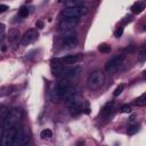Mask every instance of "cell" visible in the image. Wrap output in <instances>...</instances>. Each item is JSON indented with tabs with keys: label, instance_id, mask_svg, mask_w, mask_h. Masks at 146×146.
I'll return each instance as SVG.
<instances>
[{
	"label": "cell",
	"instance_id": "20",
	"mask_svg": "<svg viewBox=\"0 0 146 146\" xmlns=\"http://www.w3.org/2000/svg\"><path fill=\"white\" fill-rule=\"evenodd\" d=\"M18 15H19L21 17H27V15H29V9H27L26 7H22V8L19 9V11H18Z\"/></svg>",
	"mask_w": 146,
	"mask_h": 146
},
{
	"label": "cell",
	"instance_id": "13",
	"mask_svg": "<svg viewBox=\"0 0 146 146\" xmlns=\"http://www.w3.org/2000/svg\"><path fill=\"white\" fill-rule=\"evenodd\" d=\"M113 108H114V103L113 102L106 103L105 106L102 110V113H100L102 114V117L103 119H108L112 115V113H113Z\"/></svg>",
	"mask_w": 146,
	"mask_h": 146
},
{
	"label": "cell",
	"instance_id": "15",
	"mask_svg": "<svg viewBox=\"0 0 146 146\" xmlns=\"http://www.w3.org/2000/svg\"><path fill=\"white\" fill-rule=\"evenodd\" d=\"M144 9H145V3H144L143 1H137V2H135V3L132 5V7H131V11H132L133 14H140Z\"/></svg>",
	"mask_w": 146,
	"mask_h": 146
},
{
	"label": "cell",
	"instance_id": "24",
	"mask_svg": "<svg viewBox=\"0 0 146 146\" xmlns=\"http://www.w3.org/2000/svg\"><path fill=\"white\" fill-rule=\"evenodd\" d=\"M131 112V107H130V105H123V106H121V113H130Z\"/></svg>",
	"mask_w": 146,
	"mask_h": 146
},
{
	"label": "cell",
	"instance_id": "10",
	"mask_svg": "<svg viewBox=\"0 0 146 146\" xmlns=\"http://www.w3.org/2000/svg\"><path fill=\"white\" fill-rule=\"evenodd\" d=\"M68 110H70V113H71L72 115H78V114L82 113V112H83V102L78 100V99H75V97H74L73 99L70 100Z\"/></svg>",
	"mask_w": 146,
	"mask_h": 146
},
{
	"label": "cell",
	"instance_id": "25",
	"mask_svg": "<svg viewBox=\"0 0 146 146\" xmlns=\"http://www.w3.org/2000/svg\"><path fill=\"white\" fill-rule=\"evenodd\" d=\"M3 130H5V128H3V120L0 117V143H1V139H2Z\"/></svg>",
	"mask_w": 146,
	"mask_h": 146
},
{
	"label": "cell",
	"instance_id": "29",
	"mask_svg": "<svg viewBox=\"0 0 146 146\" xmlns=\"http://www.w3.org/2000/svg\"><path fill=\"white\" fill-rule=\"evenodd\" d=\"M35 26H36L38 29H43V22H42V21H38L36 24H35Z\"/></svg>",
	"mask_w": 146,
	"mask_h": 146
},
{
	"label": "cell",
	"instance_id": "22",
	"mask_svg": "<svg viewBox=\"0 0 146 146\" xmlns=\"http://www.w3.org/2000/svg\"><path fill=\"white\" fill-rule=\"evenodd\" d=\"M123 89H124V84H119V86L116 87V89L114 90L113 95H114V96H119V95L123 91Z\"/></svg>",
	"mask_w": 146,
	"mask_h": 146
},
{
	"label": "cell",
	"instance_id": "27",
	"mask_svg": "<svg viewBox=\"0 0 146 146\" xmlns=\"http://www.w3.org/2000/svg\"><path fill=\"white\" fill-rule=\"evenodd\" d=\"M122 33H123V27H119V29L115 31V36H116V38H120V36L122 35Z\"/></svg>",
	"mask_w": 146,
	"mask_h": 146
},
{
	"label": "cell",
	"instance_id": "3",
	"mask_svg": "<svg viewBox=\"0 0 146 146\" xmlns=\"http://www.w3.org/2000/svg\"><path fill=\"white\" fill-rule=\"evenodd\" d=\"M23 119V112L19 108H13L8 112L7 116L3 120V128H15Z\"/></svg>",
	"mask_w": 146,
	"mask_h": 146
},
{
	"label": "cell",
	"instance_id": "19",
	"mask_svg": "<svg viewBox=\"0 0 146 146\" xmlns=\"http://www.w3.org/2000/svg\"><path fill=\"white\" fill-rule=\"evenodd\" d=\"M98 50L100 51V52H110L111 51V46L110 44H106V43H103V44H100L99 47H98Z\"/></svg>",
	"mask_w": 146,
	"mask_h": 146
},
{
	"label": "cell",
	"instance_id": "31",
	"mask_svg": "<svg viewBox=\"0 0 146 146\" xmlns=\"http://www.w3.org/2000/svg\"><path fill=\"white\" fill-rule=\"evenodd\" d=\"M5 31V25L2 23H0V33H2Z\"/></svg>",
	"mask_w": 146,
	"mask_h": 146
},
{
	"label": "cell",
	"instance_id": "7",
	"mask_svg": "<svg viewBox=\"0 0 146 146\" xmlns=\"http://www.w3.org/2000/svg\"><path fill=\"white\" fill-rule=\"evenodd\" d=\"M87 13V8L83 6H74V7H66L63 13L62 16L63 17H73V18H80L81 16H83Z\"/></svg>",
	"mask_w": 146,
	"mask_h": 146
},
{
	"label": "cell",
	"instance_id": "6",
	"mask_svg": "<svg viewBox=\"0 0 146 146\" xmlns=\"http://www.w3.org/2000/svg\"><path fill=\"white\" fill-rule=\"evenodd\" d=\"M124 60H125V55H116V56L112 57L105 64V71L107 73H114L116 70H119L121 67V65L124 63Z\"/></svg>",
	"mask_w": 146,
	"mask_h": 146
},
{
	"label": "cell",
	"instance_id": "12",
	"mask_svg": "<svg viewBox=\"0 0 146 146\" xmlns=\"http://www.w3.org/2000/svg\"><path fill=\"white\" fill-rule=\"evenodd\" d=\"M79 23V18H73V17H63L60 21V27L64 31L73 30Z\"/></svg>",
	"mask_w": 146,
	"mask_h": 146
},
{
	"label": "cell",
	"instance_id": "30",
	"mask_svg": "<svg viewBox=\"0 0 146 146\" xmlns=\"http://www.w3.org/2000/svg\"><path fill=\"white\" fill-rule=\"evenodd\" d=\"M129 23V22H131V16H128V17H125V19L123 21V23Z\"/></svg>",
	"mask_w": 146,
	"mask_h": 146
},
{
	"label": "cell",
	"instance_id": "16",
	"mask_svg": "<svg viewBox=\"0 0 146 146\" xmlns=\"http://www.w3.org/2000/svg\"><path fill=\"white\" fill-rule=\"evenodd\" d=\"M136 105L137 106H145L146 105V92H144L141 96H139L136 99Z\"/></svg>",
	"mask_w": 146,
	"mask_h": 146
},
{
	"label": "cell",
	"instance_id": "9",
	"mask_svg": "<svg viewBox=\"0 0 146 146\" xmlns=\"http://www.w3.org/2000/svg\"><path fill=\"white\" fill-rule=\"evenodd\" d=\"M39 36V33H38V30L36 29H29L27 31H25V33L23 34L22 36V42L24 46H27V44H31L33 43Z\"/></svg>",
	"mask_w": 146,
	"mask_h": 146
},
{
	"label": "cell",
	"instance_id": "11",
	"mask_svg": "<svg viewBox=\"0 0 146 146\" xmlns=\"http://www.w3.org/2000/svg\"><path fill=\"white\" fill-rule=\"evenodd\" d=\"M15 128H7L3 130L2 139H1V144L3 146L13 145V140H14V136H15Z\"/></svg>",
	"mask_w": 146,
	"mask_h": 146
},
{
	"label": "cell",
	"instance_id": "21",
	"mask_svg": "<svg viewBox=\"0 0 146 146\" xmlns=\"http://www.w3.org/2000/svg\"><path fill=\"white\" fill-rule=\"evenodd\" d=\"M145 57H146V49H145V47H143L141 50H140V54H139V62L144 63L145 62Z\"/></svg>",
	"mask_w": 146,
	"mask_h": 146
},
{
	"label": "cell",
	"instance_id": "14",
	"mask_svg": "<svg viewBox=\"0 0 146 146\" xmlns=\"http://www.w3.org/2000/svg\"><path fill=\"white\" fill-rule=\"evenodd\" d=\"M19 31L17 29H11L9 31V34H8V38H9V41L13 42V43H16L18 40H19Z\"/></svg>",
	"mask_w": 146,
	"mask_h": 146
},
{
	"label": "cell",
	"instance_id": "17",
	"mask_svg": "<svg viewBox=\"0 0 146 146\" xmlns=\"http://www.w3.org/2000/svg\"><path fill=\"white\" fill-rule=\"evenodd\" d=\"M138 131H139V125H138V124H133V125H131V127L128 128L127 133H128L129 136H132V135L137 133Z\"/></svg>",
	"mask_w": 146,
	"mask_h": 146
},
{
	"label": "cell",
	"instance_id": "4",
	"mask_svg": "<svg viewBox=\"0 0 146 146\" xmlns=\"http://www.w3.org/2000/svg\"><path fill=\"white\" fill-rule=\"evenodd\" d=\"M81 58H82V55H80V54H76V55H67V56H64V57L54 58L51 60V63H52V65L55 67H57V66H71V65L76 64Z\"/></svg>",
	"mask_w": 146,
	"mask_h": 146
},
{
	"label": "cell",
	"instance_id": "5",
	"mask_svg": "<svg viewBox=\"0 0 146 146\" xmlns=\"http://www.w3.org/2000/svg\"><path fill=\"white\" fill-rule=\"evenodd\" d=\"M78 42H79V39H78V34L75 31L68 30V31L64 32L62 44L65 49H73L78 44Z\"/></svg>",
	"mask_w": 146,
	"mask_h": 146
},
{
	"label": "cell",
	"instance_id": "28",
	"mask_svg": "<svg viewBox=\"0 0 146 146\" xmlns=\"http://www.w3.org/2000/svg\"><path fill=\"white\" fill-rule=\"evenodd\" d=\"M9 9V7L7 6V5H0V14L1 13H5L6 10H8Z\"/></svg>",
	"mask_w": 146,
	"mask_h": 146
},
{
	"label": "cell",
	"instance_id": "8",
	"mask_svg": "<svg viewBox=\"0 0 146 146\" xmlns=\"http://www.w3.org/2000/svg\"><path fill=\"white\" fill-rule=\"evenodd\" d=\"M29 140V135L26 132V130L24 129V127H18L15 128V136H14V140H13V145L14 146H21V145H25Z\"/></svg>",
	"mask_w": 146,
	"mask_h": 146
},
{
	"label": "cell",
	"instance_id": "18",
	"mask_svg": "<svg viewBox=\"0 0 146 146\" xmlns=\"http://www.w3.org/2000/svg\"><path fill=\"white\" fill-rule=\"evenodd\" d=\"M40 137H41L42 139H49V138L52 137V132H51V130H49V129H44V130L41 131Z\"/></svg>",
	"mask_w": 146,
	"mask_h": 146
},
{
	"label": "cell",
	"instance_id": "1",
	"mask_svg": "<svg viewBox=\"0 0 146 146\" xmlns=\"http://www.w3.org/2000/svg\"><path fill=\"white\" fill-rule=\"evenodd\" d=\"M81 71V67L80 66H74V65H71V66H57L55 67V70H52L54 72V75L60 78V79H73L75 76L79 75Z\"/></svg>",
	"mask_w": 146,
	"mask_h": 146
},
{
	"label": "cell",
	"instance_id": "23",
	"mask_svg": "<svg viewBox=\"0 0 146 146\" xmlns=\"http://www.w3.org/2000/svg\"><path fill=\"white\" fill-rule=\"evenodd\" d=\"M8 112H9V110H7L6 107H0V117L2 119V120H5V117L7 116V114H8Z\"/></svg>",
	"mask_w": 146,
	"mask_h": 146
},
{
	"label": "cell",
	"instance_id": "2",
	"mask_svg": "<svg viewBox=\"0 0 146 146\" xmlns=\"http://www.w3.org/2000/svg\"><path fill=\"white\" fill-rule=\"evenodd\" d=\"M105 82V74L100 70H95L92 71L87 80V86L91 90H97L99 89Z\"/></svg>",
	"mask_w": 146,
	"mask_h": 146
},
{
	"label": "cell",
	"instance_id": "26",
	"mask_svg": "<svg viewBox=\"0 0 146 146\" xmlns=\"http://www.w3.org/2000/svg\"><path fill=\"white\" fill-rule=\"evenodd\" d=\"M83 112L86 114H89L90 113V108H89V103L88 102H84V106H83Z\"/></svg>",
	"mask_w": 146,
	"mask_h": 146
}]
</instances>
